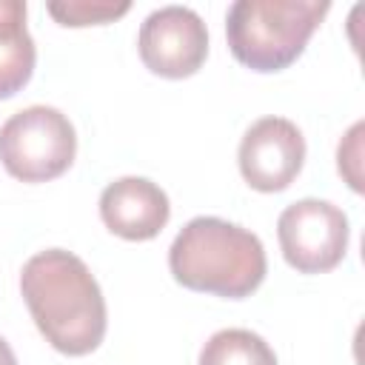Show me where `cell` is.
Returning a JSON list of instances; mask_svg holds the SVG:
<instances>
[{"label": "cell", "mask_w": 365, "mask_h": 365, "mask_svg": "<svg viewBox=\"0 0 365 365\" xmlns=\"http://www.w3.org/2000/svg\"><path fill=\"white\" fill-rule=\"evenodd\" d=\"M100 217L111 234L140 242L157 237L165 228L171 205L157 182L145 177H120L103 188Z\"/></svg>", "instance_id": "8"}, {"label": "cell", "mask_w": 365, "mask_h": 365, "mask_svg": "<svg viewBox=\"0 0 365 365\" xmlns=\"http://www.w3.org/2000/svg\"><path fill=\"white\" fill-rule=\"evenodd\" d=\"M200 365H277V354L248 328H222L202 345Z\"/></svg>", "instance_id": "10"}, {"label": "cell", "mask_w": 365, "mask_h": 365, "mask_svg": "<svg viewBox=\"0 0 365 365\" xmlns=\"http://www.w3.org/2000/svg\"><path fill=\"white\" fill-rule=\"evenodd\" d=\"M77 154L71 120L51 106H29L0 125V163L23 182H46L68 171Z\"/></svg>", "instance_id": "4"}, {"label": "cell", "mask_w": 365, "mask_h": 365, "mask_svg": "<svg viewBox=\"0 0 365 365\" xmlns=\"http://www.w3.org/2000/svg\"><path fill=\"white\" fill-rule=\"evenodd\" d=\"M37 48L26 29V3L0 0V100L14 97L34 74Z\"/></svg>", "instance_id": "9"}, {"label": "cell", "mask_w": 365, "mask_h": 365, "mask_svg": "<svg viewBox=\"0 0 365 365\" xmlns=\"http://www.w3.org/2000/svg\"><path fill=\"white\" fill-rule=\"evenodd\" d=\"M237 163L251 188L265 194L282 191L302 171L305 137L285 117H262L242 134Z\"/></svg>", "instance_id": "7"}, {"label": "cell", "mask_w": 365, "mask_h": 365, "mask_svg": "<svg viewBox=\"0 0 365 365\" xmlns=\"http://www.w3.org/2000/svg\"><path fill=\"white\" fill-rule=\"evenodd\" d=\"M174 279L191 291L242 299L265 279V248L257 234L220 217H194L168 248Z\"/></svg>", "instance_id": "2"}, {"label": "cell", "mask_w": 365, "mask_h": 365, "mask_svg": "<svg viewBox=\"0 0 365 365\" xmlns=\"http://www.w3.org/2000/svg\"><path fill=\"white\" fill-rule=\"evenodd\" d=\"M0 365H17V356H14L11 345L3 336H0Z\"/></svg>", "instance_id": "13"}, {"label": "cell", "mask_w": 365, "mask_h": 365, "mask_svg": "<svg viewBox=\"0 0 365 365\" xmlns=\"http://www.w3.org/2000/svg\"><path fill=\"white\" fill-rule=\"evenodd\" d=\"M325 0H237L225 17L231 54L254 71H282L328 14Z\"/></svg>", "instance_id": "3"}, {"label": "cell", "mask_w": 365, "mask_h": 365, "mask_svg": "<svg viewBox=\"0 0 365 365\" xmlns=\"http://www.w3.org/2000/svg\"><path fill=\"white\" fill-rule=\"evenodd\" d=\"M20 291L37 331L68 356L91 354L106 336V299L88 265L63 248L34 254L20 274Z\"/></svg>", "instance_id": "1"}, {"label": "cell", "mask_w": 365, "mask_h": 365, "mask_svg": "<svg viewBox=\"0 0 365 365\" xmlns=\"http://www.w3.org/2000/svg\"><path fill=\"white\" fill-rule=\"evenodd\" d=\"M362 131H365L362 123L351 125V131L345 134V140L339 143V151H336L339 174L348 180V185L354 191H362V171H359V165H362V160H359L362 157Z\"/></svg>", "instance_id": "12"}, {"label": "cell", "mask_w": 365, "mask_h": 365, "mask_svg": "<svg viewBox=\"0 0 365 365\" xmlns=\"http://www.w3.org/2000/svg\"><path fill=\"white\" fill-rule=\"evenodd\" d=\"M348 217L328 200H297L277 220L282 257L299 274H322L342 262L348 251Z\"/></svg>", "instance_id": "5"}, {"label": "cell", "mask_w": 365, "mask_h": 365, "mask_svg": "<svg viewBox=\"0 0 365 365\" xmlns=\"http://www.w3.org/2000/svg\"><path fill=\"white\" fill-rule=\"evenodd\" d=\"M137 48L148 71L168 80H182L205 63L208 29L194 9L163 6L143 20Z\"/></svg>", "instance_id": "6"}, {"label": "cell", "mask_w": 365, "mask_h": 365, "mask_svg": "<svg viewBox=\"0 0 365 365\" xmlns=\"http://www.w3.org/2000/svg\"><path fill=\"white\" fill-rule=\"evenodd\" d=\"M48 14L60 23V26H100V23H111L117 17H123L131 3L128 0H51Z\"/></svg>", "instance_id": "11"}]
</instances>
